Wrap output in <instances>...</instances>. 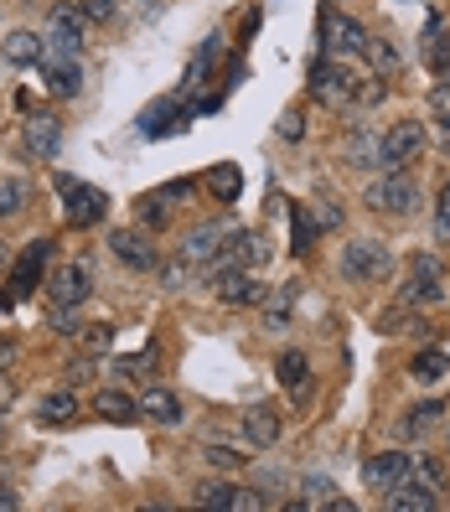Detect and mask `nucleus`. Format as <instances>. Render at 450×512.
Returning a JSON list of instances; mask_svg holds the SVG:
<instances>
[{"label":"nucleus","mask_w":450,"mask_h":512,"mask_svg":"<svg viewBox=\"0 0 450 512\" xmlns=\"http://www.w3.org/2000/svg\"><path fill=\"white\" fill-rule=\"evenodd\" d=\"M352 83H357V73L342 63V57H332V52H326V57H316V63H311V99H321V104H332V109H347L352 104Z\"/></svg>","instance_id":"obj_1"},{"label":"nucleus","mask_w":450,"mask_h":512,"mask_svg":"<svg viewBox=\"0 0 450 512\" xmlns=\"http://www.w3.org/2000/svg\"><path fill=\"white\" fill-rule=\"evenodd\" d=\"M388 269H394V254H388V244H378V238H357V244L342 249V275L352 285L388 280Z\"/></svg>","instance_id":"obj_2"},{"label":"nucleus","mask_w":450,"mask_h":512,"mask_svg":"<svg viewBox=\"0 0 450 512\" xmlns=\"http://www.w3.org/2000/svg\"><path fill=\"white\" fill-rule=\"evenodd\" d=\"M368 26H357L352 16H342V11H321V47L332 52V57H368Z\"/></svg>","instance_id":"obj_3"},{"label":"nucleus","mask_w":450,"mask_h":512,"mask_svg":"<svg viewBox=\"0 0 450 512\" xmlns=\"http://www.w3.org/2000/svg\"><path fill=\"white\" fill-rule=\"evenodd\" d=\"M57 192H63V213H68V223H73V228H94V223H104L109 202H104V192H99V187L73 182V176H57Z\"/></svg>","instance_id":"obj_4"},{"label":"nucleus","mask_w":450,"mask_h":512,"mask_svg":"<svg viewBox=\"0 0 450 512\" xmlns=\"http://www.w3.org/2000/svg\"><path fill=\"white\" fill-rule=\"evenodd\" d=\"M368 207L373 213H414L419 207V187L409 171H383L378 182L368 187Z\"/></svg>","instance_id":"obj_5"},{"label":"nucleus","mask_w":450,"mask_h":512,"mask_svg":"<svg viewBox=\"0 0 450 512\" xmlns=\"http://www.w3.org/2000/svg\"><path fill=\"white\" fill-rule=\"evenodd\" d=\"M419 156H425V125L419 119H399L383 135V171H409Z\"/></svg>","instance_id":"obj_6"},{"label":"nucleus","mask_w":450,"mask_h":512,"mask_svg":"<svg viewBox=\"0 0 450 512\" xmlns=\"http://www.w3.org/2000/svg\"><path fill=\"white\" fill-rule=\"evenodd\" d=\"M47 52L52 57H78L83 52V11L73 6H57L47 21Z\"/></svg>","instance_id":"obj_7"},{"label":"nucleus","mask_w":450,"mask_h":512,"mask_svg":"<svg viewBox=\"0 0 450 512\" xmlns=\"http://www.w3.org/2000/svg\"><path fill=\"white\" fill-rule=\"evenodd\" d=\"M269 285L259 275H249V269H228V275H218V300L228 311H244V306H264Z\"/></svg>","instance_id":"obj_8"},{"label":"nucleus","mask_w":450,"mask_h":512,"mask_svg":"<svg viewBox=\"0 0 450 512\" xmlns=\"http://www.w3.org/2000/svg\"><path fill=\"white\" fill-rule=\"evenodd\" d=\"M409 476V450H383V456L363 461V487L368 492H394Z\"/></svg>","instance_id":"obj_9"},{"label":"nucleus","mask_w":450,"mask_h":512,"mask_svg":"<svg viewBox=\"0 0 450 512\" xmlns=\"http://www.w3.org/2000/svg\"><path fill=\"white\" fill-rule=\"evenodd\" d=\"M197 502L213 507V512H254V507H264L259 492H244V487H233V481H207V487H197Z\"/></svg>","instance_id":"obj_10"},{"label":"nucleus","mask_w":450,"mask_h":512,"mask_svg":"<svg viewBox=\"0 0 450 512\" xmlns=\"http://www.w3.org/2000/svg\"><path fill=\"white\" fill-rule=\"evenodd\" d=\"M109 249H114V259L119 264H130V269H156V244H150V238L140 233V228H119L114 238H109Z\"/></svg>","instance_id":"obj_11"},{"label":"nucleus","mask_w":450,"mask_h":512,"mask_svg":"<svg viewBox=\"0 0 450 512\" xmlns=\"http://www.w3.org/2000/svg\"><path fill=\"white\" fill-rule=\"evenodd\" d=\"M383 507H388V512H435V507H440V492H430L425 481L404 476L394 492H383Z\"/></svg>","instance_id":"obj_12"},{"label":"nucleus","mask_w":450,"mask_h":512,"mask_svg":"<svg viewBox=\"0 0 450 512\" xmlns=\"http://www.w3.org/2000/svg\"><path fill=\"white\" fill-rule=\"evenodd\" d=\"M47 295H52V306H83L88 300V264H63L47 280Z\"/></svg>","instance_id":"obj_13"},{"label":"nucleus","mask_w":450,"mask_h":512,"mask_svg":"<svg viewBox=\"0 0 450 512\" xmlns=\"http://www.w3.org/2000/svg\"><path fill=\"white\" fill-rule=\"evenodd\" d=\"M223 238H228V228L223 223H202V228H192L187 233V244H182V259L197 269V264H213L218 254H223Z\"/></svg>","instance_id":"obj_14"},{"label":"nucleus","mask_w":450,"mask_h":512,"mask_svg":"<svg viewBox=\"0 0 450 512\" xmlns=\"http://www.w3.org/2000/svg\"><path fill=\"white\" fill-rule=\"evenodd\" d=\"M259 259H264L259 238H254V233H233L228 244H223V254L207 264V269H213V275H228V269H244V264H259Z\"/></svg>","instance_id":"obj_15"},{"label":"nucleus","mask_w":450,"mask_h":512,"mask_svg":"<svg viewBox=\"0 0 450 512\" xmlns=\"http://www.w3.org/2000/svg\"><path fill=\"white\" fill-rule=\"evenodd\" d=\"M37 68L47 73V88H52L57 99H73L78 88H83V68H78V57H52V52H47Z\"/></svg>","instance_id":"obj_16"},{"label":"nucleus","mask_w":450,"mask_h":512,"mask_svg":"<svg viewBox=\"0 0 450 512\" xmlns=\"http://www.w3.org/2000/svg\"><path fill=\"white\" fill-rule=\"evenodd\" d=\"M26 145L37 150V161H52L57 145H63V119L57 114H32L26 119Z\"/></svg>","instance_id":"obj_17"},{"label":"nucleus","mask_w":450,"mask_h":512,"mask_svg":"<svg viewBox=\"0 0 450 512\" xmlns=\"http://www.w3.org/2000/svg\"><path fill=\"white\" fill-rule=\"evenodd\" d=\"M342 156H347V166H373V171H383V140H378L368 125H352Z\"/></svg>","instance_id":"obj_18"},{"label":"nucleus","mask_w":450,"mask_h":512,"mask_svg":"<svg viewBox=\"0 0 450 512\" xmlns=\"http://www.w3.org/2000/svg\"><path fill=\"white\" fill-rule=\"evenodd\" d=\"M140 414H145V419H156L161 430H176V425H182V419H187L182 399H176L171 388H150V394L140 399Z\"/></svg>","instance_id":"obj_19"},{"label":"nucleus","mask_w":450,"mask_h":512,"mask_svg":"<svg viewBox=\"0 0 450 512\" xmlns=\"http://www.w3.org/2000/svg\"><path fill=\"white\" fill-rule=\"evenodd\" d=\"M47 259H52V238H32V244H26V254H21V264H16V275H11V295L32 290V280L42 275Z\"/></svg>","instance_id":"obj_20"},{"label":"nucleus","mask_w":450,"mask_h":512,"mask_svg":"<svg viewBox=\"0 0 450 512\" xmlns=\"http://www.w3.org/2000/svg\"><path fill=\"white\" fill-rule=\"evenodd\" d=\"M244 435H249V445L269 450V445L280 440V409H269V404H254V409H244Z\"/></svg>","instance_id":"obj_21"},{"label":"nucleus","mask_w":450,"mask_h":512,"mask_svg":"<svg viewBox=\"0 0 450 512\" xmlns=\"http://www.w3.org/2000/svg\"><path fill=\"white\" fill-rule=\"evenodd\" d=\"M0 52H6V63L32 68V63H42V57H47V37H37V32H11L6 42H0Z\"/></svg>","instance_id":"obj_22"},{"label":"nucleus","mask_w":450,"mask_h":512,"mask_svg":"<svg viewBox=\"0 0 450 512\" xmlns=\"http://www.w3.org/2000/svg\"><path fill=\"white\" fill-rule=\"evenodd\" d=\"M399 300L404 306H440L445 300V275H409L399 285Z\"/></svg>","instance_id":"obj_23"},{"label":"nucleus","mask_w":450,"mask_h":512,"mask_svg":"<svg viewBox=\"0 0 450 512\" xmlns=\"http://www.w3.org/2000/svg\"><path fill=\"white\" fill-rule=\"evenodd\" d=\"M94 409H99V419H109V425H135V419H145L140 404L130 394H119V388H104V394L94 399Z\"/></svg>","instance_id":"obj_24"},{"label":"nucleus","mask_w":450,"mask_h":512,"mask_svg":"<svg viewBox=\"0 0 450 512\" xmlns=\"http://www.w3.org/2000/svg\"><path fill=\"white\" fill-rule=\"evenodd\" d=\"M202 187L213 192L218 202H238V192H244V166H233V161H223V166H213L202 176Z\"/></svg>","instance_id":"obj_25"},{"label":"nucleus","mask_w":450,"mask_h":512,"mask_svg":"<svg viewBox=\"0 0 450 512\" xmlns=\"http://www.w3.org/2000/svg\"><path fill=\"white\" fill-rule=\"evenodd\" d=\"M37 419H42V425H73V419H78V394H73V388H57V394H47V399L37 404Z\"/></svg>","instance_id":"obj_26"},{"label":"nucleus","mask_w":450,"mask_h":512,"mask_svg":"<svg viewBox=\"0 0 450 512\" xmlns=\"http://www.w3.org/2000/svg\"><path fill=\"white\" fill-rule=\"evenodd\" d=\"M275 378H280L285 388H295V394H306V388H311L306 352H280V357H275Z\"/></svg>","instance_id":"obj_27"},{"label":"nucleus","mask_w":450,"mask_h":512,"mask_svg":"<svg viewBox=\"0 0 450 512\" xmlns=\"http://www.w3.org/2000/svg\"><path fill=\"white\" fill-rule=\"evenodd\" d=\"M425 63L435 73H450V37H445V21L440 16H430V26H425Z\"/></svg>","instance_id":"obj_28"},{"label":"nucleus","mask_w":450,"mask_h":512,"mask_svg":"<svg viewBox=\"0 0 450 512\" xmlns=\"http://www.w3.org/2000/svg\"><path fill=\"white\" fill-rule=\"evenodd\" d=\"M290 306H295V290H290V285L269 290V295H264V331H285V326H290Z\"/></svg>","instance_id":"obj_29"},{"label":"nucleus","mask_w":450,"mask_h":512,"mask_svg":"<svg viewBox=\"0 0 450 512\" xmlns=\"http://www.w3.org/2000/svg\"><path fill=\"white\" fill-rule=\"evenodd\" d=\"M409 373H414L419 383H440V378L450 373V352H445V347H425V352L409 363Z\"/></svg>","instance_id":"obj_30"},{"label":"nucleus","mask_w":450,"mask_h":512,"mask_svg":"<svg viewBox=\"0 0 450 512\" xmlns=\"http://www.w3.org/2000/svg\"><path fill=\"white\" fill-rule=\"evenodd\" d=\"M409 476H414V481H425L430 492H445V481H450V476H445V461H440V456H430V450L409 456Z\"/></svg>","instance_id":"obj_31"},{"label":"nucleus","mask_w":450,"mask_h":512,"mask_svg":"<svg viewBox=\"0 0 450 512\" xmlns=\"http://www.w3.org/2000/svg\"><path fill=\"white\" fill-rule=\"evenodd\" d=\"M26 202H32V187L21 176H0V218H16Z\"/></svg>","instance_id":"obj_32"},{"label":"nucleus","mask_w":450,"mask_h":512,"mask_svg":"<svg viewBox=\"0 0 450 512\" xmlns=\"http://www.w3.org/2000/svg\"><path fill=\"white\" fill-rule=\"evenodd\" d=\"M368 68H373V73H383V78H394V73L404 68V57L394 52V42L373 37V42H368Z\"/></svg>","instance_id":"obj_33"},{"label":"nucleus","mask_w":450,"mask_h":512,"mask_svg":"<svg viewBox=\"0 0 450 512\" xmlns=\"http://www.w3.org/2000/svg\"><path fill=\"white\" fill-rule=\"evenodd\" d=\"M290 218H295V244H290V249H295V254H306V249L316 244V223L306 218V207H300V202L290 207Z\"/></svg>","instance_id":"obj_34"},{"label":"nucleus","mask_w":450,"mask_h":512,"mask_svg":"<svg viewBox=\"0 0 450 512\" xmlns=\"http://www.w3.org/2000/svg\"><path fill=\"white\" fill-rule=\"evenodd\" d=\"M52 331H57V337H83V316H78V306H57V311H52Z\"/></svg>","instance_id":"obj_35"},{"label":"nucleus","mask_w":450,"mask_h":512,"mask_svg":"<svg viewBox=\"0 0 450 512\" xmlns=\"http://www.w3.org/2000/svg\"><path fill=\"white\" fill-rule=\"evenodd\" d=\"M430 425H440V404H414V414L404 419V430H409V435H425Z\"/></svg>","instance_id":"obj_36"},{"label":"nucleus","mask_w":450,"mask_h":512,"mask_svg":"<svg viewBox=\"0 0 450 512\" xmlns=\"http://www.w3.org/2000/svg\"><path fill=\"white\" fill-rule=\"evenodd\" d=\"M430 109H435V125H440V135L450 140V83H435V94H430Z\"/></svg>","instance_id":"obj_37"},{"label":"nucleus","mask_w":450,"mask_h":512,"mask_svg":"<svg viewBox=\"0 0 450 512\" xmlns=\"http://www.w3.org/2000/svg\"><path fill=\"white\" fill-rule=\"evenodd\" d=\"M244 456H249V450H228V445H213V450H207V461H213L218 471H238V466H244Z\"/></svg>","instance_id":"obj_38"},{"label":"nucleus","mask_w":450,"mask_h":512,"mask_svg":"<svg viewBox=\"0 0 450 512\" xmlns=\"http://www.w3.org/2000/svg\"><path fill=\"white\" fill-rule=\"evenodd\" d=\"M316 228H321V233H337V228H342V207H337L332 197L316 202Z\"/></svg>","instance_id":"obj_39"},{"label":"nucleus","mask_w":450,"mask_h":512,"mask_svg":"<svg viewBox=\"0 0 450 512\" xmlns=\"http://www.w3.org/2000/svg\"><path fill=\"white\" fill-rule=\"evenodd\" d=\"M140 223H145V228H166V207H161V197H140Z\"/></svg>","instance_id":"obj_40"},{"label":"nucleus","mask_w":450,"mask_h":512,"mask_svg":"<svg viewBox=\"0 0 450 512\" xmlns=\"http://www.w3.org/2000/svg\"><path fill=\"white\" fill-rule=\"evenodd\" d=\"M94 373H99V368H94V357H73V363H68V383H73V388L94 383Z\"/></svg>","instance_id":"obj_41"},{"label":"nucleus","mask_w":450,"mask_h":512,"mask_svg":"<svg viewBox=\"0 0 450 512\" xmlns=\"http://www.w3.org/2000/svg\"><path fill=\"white\" fill-rule=\"evenodd\" d=\"M280 135H285V140L306 135V119H300V109H285V114H280Z\"/></svg>","instance_id":"obj_42"},{"label":"nucleus","mask_w":450,"mask_h":512,"mask_svg":"<svg viewBox=\"0 0 450 512\" xmlns=\"http://www.w3.org/2000/svg\"><path fill=\"white\" fill-rule=\"evenodd\" d=\"M435 233H440V238H450V187L440 192V207H435Z\"/></svg>","instance_id":"obj_43"},{"label":"nucleus","mask_w":450,"mask_h":512,"mask_svg":"<svg viewBox=\"0 0 450 512\" xmlns=\"http://www.w3.org/2000/svg\"><path fill=\"white\" fill-rule=\"evenodd\" d=\"M83 16L88 21H109L114 16V0H83Z\"/></svg>","instance_id":"obj_44"},{"label":"nucleus","mask_w":450,"mask_h":512,"mask_svg":"<svg viewBox=\"0 0 450 512\" xmlns=\"http://www.w3.org/2000/svg\"><path fill=\"white\" fill-rule=\"evenodd\" d=\"M409 275H445V269H440V259L419 254V259H409Z\"/></svg>","instance_id":"obj_45"},{"label":"nucleus","mask_w":450,"mask_h":512,"mask_svg":"<svg viewBox=\"0 0 450 512\" xmlns=\"http://www.w3.org/2000/svg\"><path fill=\"white\" fill-rule=\"evenodd\" d=\"M83 347H88V352H104V347H109V326H94V331H83Z\"/></svg>","instance_id":"obj_46"},{"label":"nucleus","mask_w":450,"mask_h":512,"mask_svg":"<svg viewBox=\"0 0 450 512\" xmlns=\"http://www.w3.org/2000/svg\"><path fill=\"white\" fill-rule=\"evenodd\" d=\"M16 363V342H6V337H0V373H6Z\"/></svg>","instance_id":"obj_47"},{"label":"nucleus","mask_w":450,"mask_h":512,"mask_svg":"<svg viewBox=\"0 0 450 512\" xmlns=\"http://www.w3.org/2000/svg\"><path fill=\"white\" fill-rule=\"evenodd\" d=\"M16 507H21V497H16V492H0V512H16Z\"/></svg>","instance_id":"obj_48"},{"label":"nucleus","mask_w":450,"mask_h":512,"mask_svg":"<svg viewBox=\"0 0 450 512\" xmlns=\"http://www.w3.org/2000/svg\"><path fill=\"white\" fill-rule=\"evenodd\" d=\"M11 394H16V388H11V383H0V409H6V404H11Z\"/></svg>","instance_id":"obj_49"},{"label":"nucleus","mask_w":450,"mask_h":512,"mask_svg":"<svg viewBox=\"0 0 450 512\" xmlns=\"http://www.w3.org/2000/svg\"><path fill=\"white\" fill-rule=\"evenodd\" d=\"M11 259V249H6V238H0V264H6Z\"/></svg>","instance_id":"obj_50"}]
</instances>
